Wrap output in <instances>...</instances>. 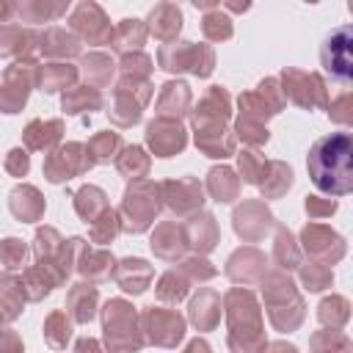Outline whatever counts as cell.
<instances>
[{"label": "cell", "mask_w": 353, "mask_h": 353, "mask_svg": "<svg viewBox=\"0 0 353 353\" xmlns=\"http://www.w3.org/2000/svg\"><path fill=\"white\" fill-rule=\"evenodd\" d=\"M309 176L320 193L345 196L353 190V138L347 132H331L312 143L306 157Z\"/></svg>", "instance_id": "6da1fadb"}, {"label": "cell", "mask_w": 353, "mask_h": 353, "mask_svg": "<svg viewBox=\"0 0 353 353\" xmlns=\"http://www.w3.org/2000/svg\"><path fill=\"white\" fill-rule=\"evenodd\" d=\"M328 47H331V58L325 55V69L331 72V77L336 80H350V66H353V58H350V28H339L331 33L328 39Z\"/></svg>", "instance_id": "7a4b0ae2"}]
</instances>
